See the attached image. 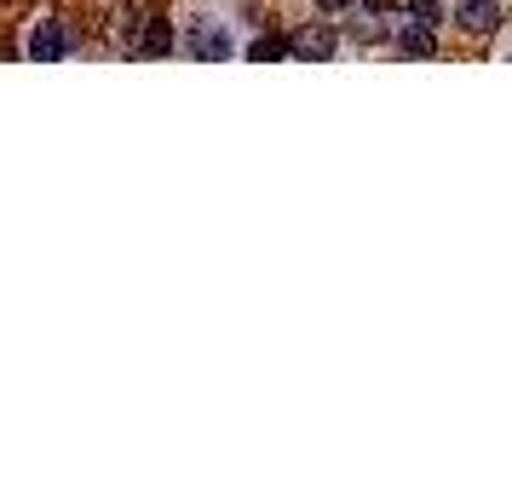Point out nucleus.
Segmentation results:
<instances>
[{"instance_id": "f257e3e1", "label": "nucleus", "mask_w": 512, "mask_h": 495, "mask_svg": "<svg viewBox=\"0 0 512 495\" xmlns=\"http://www.w3.org/2000/svg\"><path fill=\"white\" fill-rule=\"evenodd\" d=\"M334 47H340V35L328 24H305V29L288 35V52H294V58H334Z\"/></svg>"}, {"instance_id": "f03ea898", "label": "nucleus", "mask_w": 512, "mask_h": 495, "mask_svg": "<svg viewBox=\"0 0 512 495\" xmlns=\"http://www.w3.org/2000/svg\"><path fill=\"white\" fill-rule=\"evenodd\" d=\"M455 18H461V29H472V35H489V29L501 24V0H461Z\"/></svg>"}, {"instance_id": "7ed1b4c3", "label": "nucleus", "mask_w": 512, "mask_h": 495, "mask_svg": "<svg viewBox=\"0 0 512 495\" xmlns=\"http://www.w3.org/2000/svg\"><path fill=\"white\" fill-rule=\"evenodd\" d=\"M70 52V35L58 24H35L29 29V58H41V64H52V58H64Z\"/></svg>"}, {"instance_id": "20e7f679", "label": "nucleus", "mask_w": 512, "mask_h": 495, "mask_svg": "<svg viewBox=\"0 0 512 495\" xmlns=\"http://www.w3.org/2000/svg\"><path fill=\"white\" fill-rule=\"evenodd\" d=\"M397 47L409 52V58H438V35H432V24L409 18V24L397 29Z\"/></svg>"}, {"instance_id": "39448f33", "label": "nucleus", "mask_w": 512, "mask_h": 495, "mask_svg": "<svg viewBox=\"0 0 512 495\" xmlns=\"http://www.w3.org/2000/svg\"><path fill=\"white\" fill-rule=\"evenodd\" d=\"M190 52H196V58H225V52H231V35L219 24H196L190 29Z\"/></svg>"}, {"instance_id": "423d86ee", "label": "nucleus", "mask_w": 512, "mask_h": 495, "mask_svg": "<svg viewBox=\"0 0 512 495\" xmlns=\"http://www.w3.org/2000/svg\"><path fill=\"white\" fill-rule=\"evenodd\" d=\"M351 35H357L363 47H374V41H386V24H380V6H369V12H351Z\"/></svg>"}, {"instance_id": "0eeeda50", "label": "nucleus", "mask_w": 512, "mask_h": 495, "mask_svg": "<svg viewBox=\"0 0 512 495\" xmlns=\"http://www.w3.org/2000/svg\"><path fill=\"white\" fill-rule=\"evenodd\" d=\"M144 52H150V58H162L167 47H173V24H167V18H150V24H144V41H139Z\"/></svg>"}, {"instance_id": "6e6552de", "label": "nucleus", "mask_w": 512, "mask_h": 495, "mask_svg": "<svg viewBox=\"0 0 512 495\" xmlns=\"http://www.w3.org/2000/svg\"><path fill=\"white\" fill-rule=\"evenodd\" d=\"M259 58V64H271V58H282V52H288V41H282V35H259L254 47H248Z\"/></svg>"}, {"instance_id": "1a4fd4ad", "label": "nucleus", "mask_w": 512, "mask_h": 495, "mask_svg": "<svg viewBox=\"0 0 512 495\" xmlns=\"http://www.w3.org/2000/svg\"><path fill=\"white\" fill-rule=\"evenodd\" d=\"M409 18H420V24H438V0H409Z\"/></svg>"}, {"instance_id": "9d476101", "label": "nucleus", "mask_w": 512, "mask_h": 495, "mask_svg": "<svg viewBox=\"0 0 512 495\" xmlns=\"http://www.w3.org/2000/svg\"><path fill=\"white\" fill-rule=\"evenodd\" d=\"M317 6H323V12H351L357 0H317Z\"/></svg>"}, {"instance_id": "9b49d317", "label": "nucleus", "mask_w": 512, "mask_h": 495, "mask_svg": "<svg viewBox=\"0 0 512 495\" xmlns=\"http://www.w3.org/2000/svg\"><path fill=\"white\" fill-rule=\"evenodd\" d=\"M369 6H380V0H369Z\"/></svg>"}]
</instances>
